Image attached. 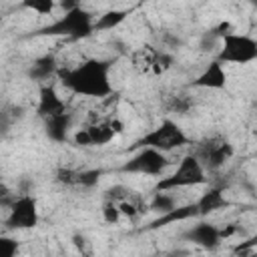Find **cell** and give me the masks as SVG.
Segmentation results:
<instances>
[{
  "instance_id": "21",
  "label": "cell",
  "mask_w": 257,
  "mask_h": 257,
  "mask_svg": "<svg viewBox=\"0 0 257 257\" xmlns=\"http://www.w3.org/2000/svg\"><path fill=\"white\" fill-rule=\"evenodd\" d=\"M193 108V98L187 94H175L169 100V110L177 112V114H187Z\"/></svg>"
},
{
  "instance_id": "12",
  "label": "cell",
  "mask_w": 257,
  "mask_h": 257,
  "mask_svg": "<svg viewBox=\"0 0 257 257\" xmlns=\"http://www.w3.org/2000/svg\"><path fill=\"white\" fill-rule=\"evenodd\" d=\"M100 171L94 169H58L54 173V179L64 187H76V189H90L98 183Z\"/></svg>"
},
{
  "instance_id": "7",
  "label": "cell",
  "mask_w": 257,
  "mask_h": 257,
  "mask_svg": "<svg viewBox=\"0 0 257 257\" xmlns=\"http://www.w3.org/2000/svg\"><path fill=\"white\" fill-rule=\"evenodd\" d=\"M171 161L167 153L153 149V147H139V151L126 159L120 167V173H133V175H147V177H163L169 169Z\"/></svg>"
},
{
  "instance_id": "16",
  "label": "cell",
  "mask_w": 257,
  "mask_h": 257,
  "mask_svg": "<svg viewBox=\"0 0 257 257\" xmlns=\"http://www.w3.org/2000/svg\"><path fill=\"white\" fill-rule=\"evenodd\" d=\"M40 96H38V106H36V112H38V116L44 120V118H48V116H52V114H56V112H62V110H66L68 106H66V102L58 96V92L54 90V86L52 84H40V92H38Z\"/></svg>"
},
{
  "instance_id": "11",
  "label": "cell",
  "mask_w": 257,
  "mask_h": 257,
  "mask_svg": "<svg viewBox=\"0 0 257 257\" xmlns=\"http://www.w3.org/2000/svg\"><path fill=\"white\" fill-rule=\"evenodd\" d=\"M183 239L193 243V245H197V247H201V249H209V251L217 249L221 245V241H225L221 227H217L211 221H199V223L191 225L183 233Z\"/></svg>"
},
{
  "instance_id": "8",
  "label": "cell",
  "mask_w": 257,
  "mask_h": 257,
  "mask_svg": "<svg viewBox=\"0 0 257 257\" xmlns=\"http://www.w3.org/2000/svg\"><path fill=\"white\" fill-rule=\"evenodd\" d=\"M118 133H122V122L118 118H92L72 135V143L76 147H104Z\"/></svg>"
},
{
  "instance_id": "14",
  "label": "cell",
  "mask_w": 257,
  "mask_h": 257,
  "mask_svg": "<svg viewBox=\"0 0 257 257\" xmlns=\"http://www.w3.org/2000/svg\"><path fill=\"white\" fill-rule=\"evenodd\" d=\"M72 112L66 108L62 112H56L48 118L42 120L44 124V135L52 141V143H66L70 137V128H72Z\"/></svg>"
},
{
  "instance_id": "4",
  "label": "cell",
  "mask_w": 257,
  "mask_h": 257,
  "mask_svg": "<svg viewBox=\"0 0 257 257\" xmlns=\"http://www.w3.org/2000/svg\"><path fill=\"white\" fill-rule=\"evenodd\" d=\"M193 155L203 163L207 173H217L233 159L235 149H233V145H231V141L227 137L209 135V137L201 139L193 147Z\"/></svg>"
},
{
  "instance_id": "10",
  "label": "cell",
  "mask_w": 257,
  "mask_h": 257,
  "mask_svg": "<svg viewBox=\"0 0 257 257\" xmlns=\"http://www.w3.org/2000/svg\"><path fill=\"white\" fill-rule=\"evenodd\" d=\"M40 221L38 213V201L30 193H22L12 199L8 205V215H6V229L8 231H22V229H34Z\"/></svg>"
},
{
  "instance_id": "23",
  "label": "cell",
  "mask_w": 257,
  "mask_h": 257,
  "mask_svg": "<svg viewBox=\"0 0 257 257\" xmlns=\"http://www.w3.org/2000/svg\"><path fill=\"white\" fill-rule=\"evenodd\" d=\"M102 219H104L106 223H118V221L122 219V211H120L118 203L104 199V201H102Z\"/></svg>"
},
{
  "instance_id": "17",
  "label": "cell",
  "mask_w": 257,
  "mask_h": 257,
  "mask_svg": "<svg viewBox=\"0 0 257 257\" xmlns=\"http://www.w3.org/2000/svg\"><path fill=\"white\" fill-rule=\"evenodd\" d=\"M195 205H197L199 217H205V215H209V213H213V211H219V209L227 207L229 201H227L223 189H219V187H211L207 193H203V195L195 201Z\"/></svg>"
},
{
  "instance_id": "1",
  "label": "cell",
  "mask_w": 257,
  "mask_h": 257,
  "mask_svg": "<svg viewBox=\"0 0 257 257\" xmlns=\"http://www.w3.org/2000/svg\"><path fill=\"white\" fill-rule=\"evenodd\" d=\"M110 60L102 58H86L74 66H60L58 80L68 88L70 92L78 96H90V98H104L112 94V82H110Z\"/></svg>"
},
{
  "instance_id": "15",
  "label": "cell",
  "mask_w": 257,
  "mask_h": 257,
  "mask_svg": "<svg viewBox=\"0 0 257 257\" xmlns=\"http://www.w3.org/2000/svg\"><path fill=\"white\" fill-rule=\"evenodd\" d=\"M58 70H60V62L56 60V56L42 54V56L34 58L32 64L28 66V78L38 84H46L50 78L58 76Z\"/></svg>"
},
{
  "instance_id": "18",
  "label": "cell",
  "mask_w": 257,
  "mask_h": 257,
  "mask_svg": "<svg viewBox=\"0 0 257 257\" xmlns=\"http://www.w3.org/2000/svg\"><path fill=\"white\" fill-rule=\"evenodd\" d=\"M128 16L126 10H108L104 14H100L94 20V30H112L116 28L120 22H124V18Z\"/></svg>"
},
{
  "instance_id": "20",
  "label": "cell",
  "mask_w": 257,
  "mask_h": 257,
  "mask_svg": "<svg viewBox=\"0 0 257 257\" xmlns=\"http://www.w3.org/2000/svg\"><path fill=\"white\" fill-rule=\"evenodd\" d=\"M22 6L32 10L34 14H40V16H48L54 12L56 8V0H22Z\"/></svg>"
},
{
  "instance_id": "22",
  "label": "cell",
  "mask_w": 257,
  "mask_h": 257,
  "mask_svg": "<svg viewBox=\"0 0 257 257\" xmlns=\"http://www.w3.org/2000/svg\"><path fill=\"white\" fill-rule=\"evenodd\" d=\"M133 193H135V191H133L131 187L118 183V185H112V187H108V189L104 191V199L114 201V203H122V201H126Z\"/></svg>"
},
{
  "instance_id": "3",
  "label": "cell",
  "mask_w": 257,
  "mask_h": 257,
  "mask_svg": "<svg viewBox=\"0 0 257 257\" xmlns=\"http://www.w3.org/2000/svg\"><path fill=\"white\" fill-rule=\"evenodd\" d=\"M207 181H209L207 169L193 153H189L179 161L177 169L171 175L159 179L155 191H177L185 187H199V185H205Z\"/></svg>"
},
{
  "instance_id": "9",
  "label": "cell",
  "mask_w": 257,
  "mask_h": 257,
  "mask_svg": "<svg viewBox=\"0 0 257 257\" xmlns=\"http://www.w3.org/2000/svg\"><path fill=\"white\" fill-rule=\"evenodd\" d=\"M131 62L133 68L139 74H147V76H161L167 70H171L175 58L171 52L157 48L153 44H143L137 50H133L131 54Z\"/></svg>"
},
{
  "instance_id": "2",
  "label": "cell",
  "mask_w": 257,
  "mask_h": 257,
  "mask_svg": "<svg viewBox=\"0 0 257 257\" xmlns=\"http://www.w3.org/2000/svg\"><path fill=\"white\" fill-rule=\"evenodd\" d=\"M94 20L96 18L88 10L78 6V8L64 12L60 18H56L48 26L38 28L36 32H32V36H62V38H70V40H80V38H86L92 32H96Z\"/></svg>"
},
{
  "instance_id": "6",
  "label": "cell",
  "mask_w": 257,
  "mask_h": 257,
  "mask_svg": "<svg viewBox=\"0 0 257 257\" xmlns=\"http://www.w3.org/2000/svg\"><path fill=\"white\" fill-rule=\"evenodd\" d=\"M217 60L223 64H249L257 60V40L249 34H241L237 30L225 34L221 38Z\"/></svg>"
},
{
  "instance_id": "5",
  "label": "cell",
  "mask_w": 257,
  "mask_h": 257,
  "mask_svg": "<svg viewBox=\"0 0 257 257\" xmlns=\"http://www.w3.org/2000/svg\"><path fill=\"white\" fill-rule=\"evenodd\" d=\"M187 143H189V137L181 128V124L175 122L173 118H165L155 128H151L149 133H145L135 143V149H139V147H153V149H159L163 153H171L175 149L185 147Z\"/></svg>"
},
{
  "instance_id": "25",
  "label": "cell",
  "mask_w": 257,
  "mask_h": 257,
  "mask_svg": "<svg viewBox=\"0 0 257 257\" xmlns=\"http://www.w3.org/2000/svg\"><path fill=\"white\" fill-rule=\"evenodd\" d=\"M249 247H257V233L247 241V243H243V245H239V249L237 251H243V249H249Z\"/></svg>"
},
{
  "instance_id": "24",
  "label": "cell",
  "mask_w": 257,
  "mask_h": 257,
  "mask_svg": "<svg viewBox=\"0 0 257 257\" xmlns=\"http://www.w3.org/2000/svg\"><path fill=\"white\" fill-rule=\"evenodd\" d=\"M18 251V243L12 237H0V257H14Z\"/></svg>"
},
{
  "instance_id": "13",
  "label": "cell",
  "mask_w": 257,
  "mask_h": 257,
  "mask_svg": "<svg viewBox=\"0 0 257 257\" xmlns=\"http://www.w3.org/2000/svg\"><path fill=\"white\" fill-rule=\"evenodd\" d=\"M193 88H207V90H221L227 86V70L221 60H211L203 72L191 82Z\"/></svg>"
},
{
  "instance_id": "19",
  "label": "cell",
  "mask_w": 257,
  "mask_h": 257,
  "mask_svg": "<svg viewBox=\"0 0 257 257\" xmlns=\"http://www.w3.org/2000/svg\"><path fill=\"white\" fill-rule=\"evenodd\" d=\"M177 207V199L173 197V193L171 191H155L153 193V199H151V203H149V209H153V211H159V213H169V211H173Z\"/></svg>"
},
{
  "instance_id": "26",
  "label": "cell",
  "mask_w": 257,
  "mask_h": 257,
  "mask_svg": "<svg viewBox=\"0 0 257 257\" xmlns=\"http://www.w3.org/2000/svg\"><path fill=\"white\" fill-rule=\"evenodd\" d=\"M249 4H251V6H255V8H257V0H249Z\"/></svg>"
}]
</instances>
